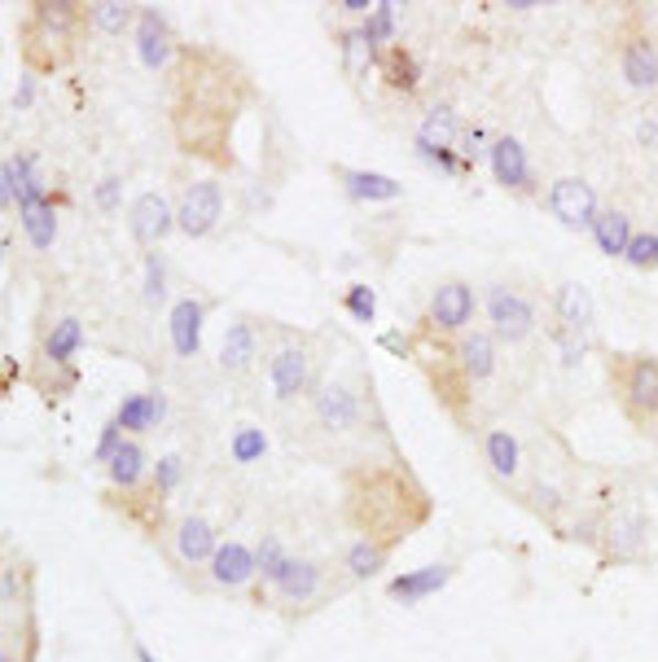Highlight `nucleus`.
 Returning <instances> with one entry per match:
<instances>
[{"mask_svg":"<svg viewBox=\"0 0 658 662\" xmlns=\"http://www.w3.org/2000/svg\"><path fill=\"white\" fill-rule=\"evenodd\" d=\"M136 659H141V662H154V654H150V650H136Z\"/></svg>","mask_w":658,"mask_h":662,"instance_id":"09e8293b","label":"nucleus"},{"mask_svg":"<svg viewBox=\"0 0 658 662\" xmlns=\"http://www.w3.org/2000/svg\"><path fill=\"white\" fill-rule=\"evenodd\" d=\"M114 185H119V180H106V185H101V189H97V202H101V207H106V211H110V207H114Z\"/></svg>","mask_w":658,"mask_h":662,"instance_id":"c03bdc74","label":"nucleus"},{"mask_svg":"<svg viewBox=\"0 0 658 662\" xmlns=\"http://www.w3.org/2000/svg\"><path fill=\"white\" fill-rule=\"evenodd\" d=\"M452 136H457V114L448 106H435L426 114V123L417 128V150L421 154H443L452 145Z\"/></svg>","mask_w":658,"mask_h":662,"instance_id":"b1692460","label":"nucleus"},{"mask_svg":"<svg viewBox=\"0 0 658 662\" xmlns=\"http://www.w3.org/2000/svg\"><path fill=\"white\" fill-rule=\"evenodd\" d=\"M268 382L277 390V399H299L312 382V355L308 346H282L273 360H268Z\"/></svg>","mask_w":658,"mask_h":662,"instance_id":"9b49d317","label":"nucleus"},{"mask_svg":"<svg viewBox=\"0 0 658 662\" xmlns=\"http://www.w3.org/2000/svg\"><path fill=\"white\" fill-rule=\"evenodd\" d=\"M79 26H84V4H75V0H35L31 13L18 26L22 62L40 75L62 70L75 57Z\"/></svg>","mask_w":658,"mask_h":662,"instance_id":"7ed1b4c3","label":"nucleus"},{"mask_svg":"<svg viewBox=\"0 0 658 662\" xmlns=\"http://www.w3.org/2000/svg\"><path fill=\"white\" fill-rule=\"evenodd\" d=\"M141 478H145V452H141V443H123L110 461V483L123 492H136Z\"/></svg>","mask_w":658,"mask_h":662,"instance_id":"cd10ccee","label":"nucleus"},{"mask_svg":"<svg viewBox=\"0 0 658 662\" xmlns=\"http://www.w3.org/2000/svg\"><path fill=\"white\" fill-rule=\"evenodd\" d=\"M347 514L364 531V540L391 544L430 514V500L399 470H360L347 478Z\"/></svg>","mask_w":658,"mask_h":662,"instance_id":"f03ea898","label":"nucleus"},{"mask_svg":"<svg viewBox=\"0 0 658 662\" xmlns=\"http://www.w3.org/2000/svg\"><path fill=\"white\" fill-rule=\"evenodd\" d=\"M4 602L13 606V571H4Z\"/></svg>","mask_w":658,"mask_h":662,"instance_id":"de8ad7c7","label":"nucleus"},{"mask_svg":"<svg viewBox=\"0 0 658 662\" xmlns=\"http://www.w3.org/2000/svg\"><path fill=\"white\" fill-rule=\"evenodd\" d=\"M338 9H342V13H364V9H369V4H364V0H342V4H338ZM369 13H373V9H369Z\"/></svg>","mask_w":658,"mask_h":662,"instance_id":"a18cd8bd","label":"nucleus"},{"mask_svg":"<svg viewBox=\"0 0 658 662\" xmlns=\"http://www.w3.org/2000/svg\"><path fill=\"white\" fill-rule=\"evenodd\" d=\"M176 549L185 562H211L220 553V540H216V527L207 518H185L180 531H176Z\"/></svg>","mask_w":658,"mask_h":662,"instance_id":"a211bd4d","label":"nucleus"},{"mask_svg":"<svg viewBox=\"0 0 658 662\" xmlns=\"http://www.w3.org/2000/svg\"><path fill=\"white\" fill-rule=\"evenodd\" d=\"M382 562H386V544H377V540H355V544L347 549V571H351L355 580H369Z\"/></svg>","mask_w":658,"mask_h":662,"instance_id":"72a5a7b5","label":"nucleus"},{"mask_svg":"<svg viewBox=\"0 0 658 662\" xmlns=\"http://www.w3.org/2000/svg\"><path fill=\"white\" fill-rule=\"evenodd\" d=\"M342 304H347V312H351L355 321L373 326V317H377V299H373V290H369V286H351V290L342 295Z\"/></svg>","mask_w":658,"mask_h":662,"instance_id":"58836bf2","label":"nucleus"},{"mask_svg":"<svg viewBox=\"0 0 658 662\" xmlns=\"http://www.w3.org/2000/svg\"><path fill=\"white\" fill-rule=\"evenodd\" d=\"M606 377L611 390L624 408V417L641 430L658 439V360L655 355H633V351H615L606 360Z\"/></svg>","mask_w":658,"mask_h":662,"instance_id":"20e7f679","label":"nucleus"},{"mask_svg":"<svg viewBox=\"0 0 658 662\" xmlns=\"http://www.w3.org/2000/svg\"><path fill=\"white\" fill-rule=\"evenodd\" d=\"M448 580H452V571H448V566H426V571H413V575L391 580V588H386V593H391L395 602H421V597L439 593Z\"/></svg>","mask_w":658,"mask_h":662,"instance_id":"4be33fe9","label":"nucleus"},{"mask_svg":"<svg viewBox=\"0 0 658 662\" xmlns=\"http://www.w3.org/2000/svg\"><path fill=\"white\" fill-rule=\"evenodd\" d=\"M26 101H31V84H22V88H18V97H13V106H18V110H22V106H26Z\"/></svg>","mask_w":658,"mask_h":662,"instance_id":"49530a36","label":"nucleus"},{"mask_svg":"<svg viewBox=\"0 0 658 662\" xmlns=\"http://www.w3.org/2000/svg\"><path fill=\"white\" fill-rule=\"evenodd\" d=\"M18 216H22V229H26V238H31V246H35V251H48V246H53V238H57V220H53V202H48V198H35V202H22V207H18Z\"/></svg>","mask_w":658,"mask_h":662,"instance_id":"393cba45","label":"nucleus"},{"mask_svg":"<svg viewBox=\"0 0 658 662\" xmlns=\"http://www.w3.org/2000/svg\"><path fill=\"white\" fill-rule=\"evenodd\" d=\"M624 260L633 268H658V233H633V246Z\"/></svg>","mask_w":658,"mask_h":662,"instance_id":"ea45409f","label":"nucleus"},{"mask_svg":"<svg viewBox=\"0 0 658 662\" xmlns=\"http://www.w3.org/2000/svg\"><path fill=\"white\" fill-rule=\"evenodd\" d=\"M492 176L496 185L514 189V194H531V167H527V150L514 136H501L492 145Z\"/></svg>","mask_w":658,"mask_h":662,"instance_id":"ddd939ff","label":"nucleus"},{"mask_svg":"<svg viewBox=\"0 0 658 662\" xmlns=\"http://www.w3.org/2000/svg\"><path fill=\"white\" fill-rule=\"evenodd\" d=\"M246 84L233 62L216 53H185L176 70V136L189 154L229 163L233 123L242 110Z\"/></svg>","mask_w":658,"mask_h":662,"instance_id":"f257e3e1","label":"nucleus"},{"mask_svg":"<svg viewBox=\"0 0 658 662\" xmlns=\"http://www.w3.org/2000/svg\"><path fill=\"white\" fill-rule=\"evenodd\" d=\"M619 70L637 92L658 88V40L641 22H628L619 35Z\"/></svg>","mask_w":658,"mask_h":662,"instance_id":"423d86ee","label":"nucleus"},{"mask_svg":"<svg viewBox=\"0 0 658 662\" xmlns=\"http://www.w3.org/2000/svg\"><path fill=\"white\" fill-rule=\"evenodd\" d=\"M342 53H347V70H351V75L369 70V62L377 57V48L369 44L364 31H342Z\"/></svg>","mask_w":658,"mask_h":662,"instance_id":"c9c22d12","label":"nucleus"},{"mask_svg":"<svg viewBox=\"0 0 658 662\" xmlns=\"http://www.w3.org/2000/svg\"><path fill=\"white\" fill-rule=\"evenodd\" d=\"M264 448H268V439H264V430H238L233 434V461L238 465H251V461H260L264 456Z\"/></svg>","mask_w":658,"mask_h":662,"instance_id":"4c0bfd02","label":"nucleus"},{"mask_svg":"<svg viewBox=\"0 0 658 662\" xmlns=\"http://www.w3.org/2000/svg\"><path fill=\"white\" fill-rule=\"evenodd\" d=\"M79 342H84V330H79V321H57L53 330H48V338H44V355L53 360V364H66L75 351H79Z\"/></svg>","mask_w":658,"mask_h":662,"instance_id":"c756f323","label":"nucleus"},{"mask_svg":"<svg viewBox=\"0 0 658 662\" xmlns=\"http://www.w3.org/2000/svg\"><path fill=\"white\" fill-rule=\"evenodd\" d=\"M255 355H260L255 330H251L246 321L229 326V333H224V346H220V368H224V373H246V368L255 364Z\"/></svg>","mask_w":658,"mask_h":662,"instance_id":"aec40b11","label":"nucleus"},{"mask_svg":"<svg viewBox=\"0 0 658 662\" xmlns=\"http://www.w3.org/2000/svg\"><path fill=\"white\" fill-rule=\"evenodd\" d=\"M172 224H176V216H172L167 198H158V194H141L132 202V211H128V229H132V238L141 246H158L172 233Z\"/></svg>","mask_w":658,"mask_h":662,"instance_id":"f8f14e48","label":"nucleus"},{"mask_svg":"<svg viewBox=\"0 0 658 662\" xmlns=\"http://www.w3.org/2000/svg\"><path fill=\"white\" fill-rule=\"evenodd\" d=\"M145 299L150 304L163 299V260L158 255H145Z\"/></svg>","mask_w":658,"mask_h":662,"instance_id":"79ce46f5","label":"nucleus"},{"mask_svg":"<svg viewBox=\"0 0 658 662\" xmlns=\"http://www.w3.org/2000/svg\"><path fill=\"white\" fill-rule=\"evenodd\" d=\"M549 211H553L567 229H593L597 216H602L593 185H584L580 176H567V180H558V185L549 189Z\"/></svg>","mask_w":658,"mask_h":662,"instance_id":"1a4fd4ad","label":"nucleus"},{"mask_svg":"<svg viewBox=\"0 0 658 662\" xmlns=\"http://www.w3.org/2000/svg\"><path fill=\"white\" fill-rule=\"evenodd\" d=\"M317 584H321V571H317L312 562H295V566L286 571V580L277 584V593H282L286 602H308V597L317 593Z\"/></svg>","mask_w":658,"mask_h":662,"instance_id":"7c9ffc66","label":"nucleus"},{"mask_svg":"<svg viewBox=\"0 0 658 662\" xmlns=\"http://www.w3.org/2000/svg\"><path fill=\"white\" fill-rule=\"evenodd\" d=\"M338 180H342V189H347L351 198H360V202H391V198L404 194L391 176H377V172H351V167H342Z\"/></svg>","mask_w":658,"mask_h":662,"instance_id":"412c9836","label":"nucleus"},{"mask_svg":"<svg viewBox=\"0 0 658 662\" xmlns=\"http://www.w3.org/2000/svg\"><path fill=\"white\" fill-rule=\"evenodd\" d=\"M158 417H163V399H158V395H128V399L119 404V417H114V421H119L123 430H136V434H141V430H150Z\"/></svg>","mask_w":658,"mask_h":662,"instance_id":"bb28decb","label":"nucleus"},{"mask_svg":"<svg viewBox=\"0 0 658 662\" xmlns=\"http://www.w3.org/2000/svg\"><path fill=\"white\" fill-rule=\"evenodd\" d=\"M251 575H260V558L246 544H238V540L220 544V553L211 558V580L220 588H242Z\"/></svg>","mask_w":658,"mask_h":662,"instance_id":"4468645a","label":"nucleus"},{"mask_svg":"<svg viewBox=\"0 0 658 662\" xmlns=\"http://www.w3.org/2000/svg\"><path fill=\"white\" fill-rule=\"evenodd\" d=\"M220 211H224V194L216 180H202V185H189L180 194V207H176V224L180 233L189 238H207L216 224H220Z\"/></svg>","mask_w":658,"mask_h":662,"instance_id":"6e6552de","label":"nucleus"},{"mask_svg":"<svg viewBox=\"0 0 658 662\" xmlns=\"http://www.w3.org/2000/svg\"><path fill=\"white\" fill-rule=\"evenodd\" d=\"M487 317H492V330H496L501 342H527L531 330H536L531 304L518 290H509V286H492L487 290Z\"/></svg>","mask_w":658,"mask_h":662,"instance_id":"0eeeda50","label":"nucleus"},{"mask_svg":"<svg viewBox=\"0 0 658 662\" xmlns=\"http://www.w3.org/2000/svg\"><path fill=\"white\" fill-rule=\"evenodd\" d=\"M593 238H597V246H602L606 255H628V246H633V224H628L624 211H602L597 224H593Z\"/></svg>","mask_w":658,"mask_h":662,"instance_id":"a878e982","label":"nucleus"},{"mask_svg":"<svg viewBox=\"0 0 658 662\" xmlns=\"http://www.w3.org/2000/svg\"><path fill=\"white\" fill-rule=\"evenodd\" d=\"M355 417H360V404H355V395L342 386V382H326L321 390H317V421L326 426V430H351L355 426Z\"/></svg>","mask_w":658,"mask_h":662,"instance_id":"2eb2a0df","label":"nucleus"},{"mask_svg":"<svg viewBox=\"0 0 658 662\" xmlns=\"http://www.w3.org/2000/svg\"><path fill=\"white\" fill-rule=\"evenodd\" d=\"M136 40H141V62L150 70H158L167 57H172V35H167V22L158 9H141L136 18Z\"/></svg>","mask_w":658,"mask_h":662,"instance_id":"f3484780","label":"nucleus"},{"mask_svg":"<svg viewBox=\"0 0 658 662\" xmlns=\"http://www.w3.org/2000/svg\"><path fill=\"white\" fill-rule=\"evenodd\" d=\"M290 566H295V558H286V549H282L277 540H264V544H260V575H264L273 588L286 580Z\"/></svg>","mask_w":658,"mask_h":662,"instance_id":"f704fd0d","label":"nucleus"},{"mask_svg":"<svg viewBox=\"0 0 658 662\" xmlns=\"http://www.w3.org/2000/svg\"><path fill=\"white\" fill-rule=\"evenodd\" d=\"M408 355L421 364V373L430 377L439 404L465 421V399H470V377H465V364H461V351L443 342V333L435 330L430 321H421V330L408 338Z\"/></svg>","mask_w":658,"mask_h":662,"instance_id":"39448f33","label":"nucleus"},{"mask_svg":"<svg viewBox=\"0 0 658 662\" xmlns=\"http://www.w3.org/2000/svg\"><path fill=\"white\" fill-rule=\"evenodd\" d=\"M119 434H123V426H119V421H110V426L101 430V443H97V461H114V452L123 448V439H119Z\"/></svg>","mask_w":658,"mask_h":662,"instance_id":"37998d69","label":"nucleus"},{"mask_svg":"<svg viewBox=\"0 0 658 662\" xmlns=\"http://www.w3.org/2000/svg\"><path fill=\"white\" fill-rule=\"evenodd\" d=\"M382 75H386V84H391V88H404V92H413V88H417V62H413L399 44L382 53Z\"/></svg>","mask_w":658,"mask_h":662,"instance_id":"2f4dec72","label":"nucleus"},{"mask_svg":"<svg viewBox=\"0 0 658 662\" xmlns=\"http://www.w3.org/2000/svg\"><path fill=\"white\" fill-rule=\"evenodd\" d=\"M0 662H13V654H4V659H0Z\"/></svg>","mask_w":658,"mask_h":662,"instance_id":"8fccbe9b","label":"nucleus"},{"mask_svg":"<svg viewBox=\"0 0 658 662\" xmlns=\"http://www.w3.org/2000/svg\"><path fill=\"white\" fill-rule=\"evenodd\" d=\"M553 308H558V321H562V330L575 333V338L593 326V299H589V290H584V286H575V282H567V286L558 290Z\"/></svg>","mask_w":658,"mask_h":662,"instance_id":"6ab92c4d","label":"nucleus"},{"mask_svg":"<svg viewBox=\"0 0 658 662\" xmlns=\"http://www.w3.org/2000/svg\"><path fill=\"white\" fill-rule=\"evenodd\" d=\"M176 483H180V456H163V461L154 465V492L167 496Z\"/></svg>","mask_w":658,"mask_h":662,"instance_id":"a19ab883","label":"nucleus"},{"mask_svg":"<svg viewBox=\"0 0 658 662\" xmlns=\"http://www.w3.org/2000/svg\"><path fill=\"white\" fill-rule=\"evenodd\" d=\"M483 452H487V465H492L501 478H514V474H518V443H514L509 430H487Z\"/></svg>","mask_w":658,"mask_h":662,"instance_id":"c85d7f7f","label":"nucleus"},{"mask_svg":"<svg viewBox=\"0 0 658 662\" xmlns=\"http://www.w3.org/2000/svg\"><path fill=\"white\" fill-rule=\"evenodd\" d=\"M364 35H369V44L377 48L382 40H391L395 35V4L391 0H382V4H373V13L364 18V26H360Z\"/></svg>","mask_w":658,"mask_h":662,"instance_id":"e433bc0d","label":"nucleus"},{"mask_svg":"<svg viewBox=\"0 0 658 662\" xmlns=\"http://www.w3.org/2000/svg\"><path fill=\"white\" fill-rule=\"evenodd\" d=\"M88 22L106 35H123L128 22H132V4H119V0H101V4H88Z\"/></svg>","mask_w":658,"mask_h":662,"instance_id":"473e14b6","label":"nucleus"},{"mask_svg":"<svg viewBox=\"0 0 658 662\" xmlns=\"http://www.w3.org/2000/svg\"><path fill=\"white\" fill-rule=\"evenodd\" d=\"M202 317H207V308L194 304V299H180L172 308V346H176V355H185V360L198 355V346H202Z\"/></svg>","mask_w":658,"mask_h":662,"instance_id":"dca6fc26","label":"nucleus"},{"mask_svg":"<svg viewBox=\"0 0 658 662\" xmlns=\"http://www.w3.org/2000/svg\"><path fill=\"white\" fill-rule=\"evenodd\" d=\"M457 351H461V364H465L470 386L492 377V368H496V346H492L487 333H465V338L457 342Z\"/></svg>","mask_w":658,"mask_h":662,"instance_id":"5701e85b","label":"nucleus"},{"mask_svg":"<svg viewBox=\"0 0 658 662\" xmlns=\"http://www.w3.org/2000/svg\"><path fill=\"white\" fill-rule=\"evenodd\" d=\"M474 317V290L465 282H443L435 295H430V326L439 333H461Z\"/></svg>","mask_w":658,"mask_h":662,"instance_id":"9d476101","label":"nucleus"}]
</instances>
